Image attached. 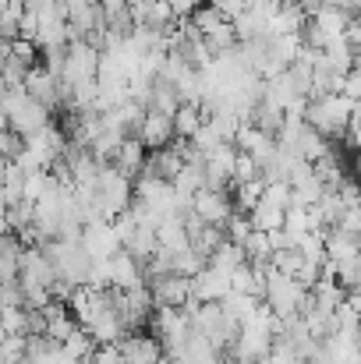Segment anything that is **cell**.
Returning a JSON list of instances; mask_svg holds the SVG:
<instances>
[{
    "label": "cell",
    "mask_w": 361,
    "mask_h": 364,
    "mask_svg": "<svg viewBox=\"0 0 361 364\" xmlns=\"http://www.w3.org/2000/svg\"><path fill=\"white\" fill-rule=\"evenodd\" d=\"M355 114H358V103H351V100H344V96H315V100L305 103L301 121L308 124L312 131H319L326 141H330V138L337 141Z\"/></svg>",
    "instance_id": "1"
},
{
    "label": "cell",
    "mask_w": 361,
    "mask_h": 364,
    "mask_svg": "<svg viewBox=\"0 0 361 364\" xmlns=\"http://www.w3.org/2000/svg\"><path fill=\"white\" fill-rule=\"evenodd\" d=\"M192 213H195V220H202L206 227L224 230V227H227V220L234 216L231 191H209V188H202L199 195H192Z\"/></svg>",
    "instance_id": "2"
},
{
    "label": "cell",
    "mask_w": 361,
    "mask_h": 364,
    "mask_svg": "<svg viewBox=\"0 0 361 364\" xmlns=\"http://www.w3.org/2000/svg\"><path fill=\"white\" fill-rule=\"evenodd\" d=\"M78 244L85 247V255H89L93 262H107V258H114V255L120 251L117 234H114V227H110L107 220L85 223V227H82V237H78Z\"/></svg>",
    "instance_id": "3"
},
{
    "label": "cell",
    "mask_w": 361,
    "mask_h": 364,
    "mask_svg": "<svg viewBox=\"0 0 361 364\" xmlns=\"http://www.w3.org/2000/svg\"><path fill=\"white\" fill-rule=\"evenodd\" d=\"M149 294H152V308H184L192 301V287L184 276H156L145 283Z\"/></svg>",
    "instance_id": "4"
},
{
    "label": "cell",
    "mask_w": 361,
    "mask_h": 364,
    "mask_svg": "<svg viewBox=\"0 0 361 364\" xmlns=\"http://www.w3.org/2000/svg\"><path fill=\"white\" fill-rule=\"evenodd\" d=\"M107 287H110V290H135V287H145L142 262L131 258L127 251H117L114 258H107Z\"/></svg>",
    "instance_id": "5"
},
{
    "label": "cell",
    "mask_w": 361,
    "mask_h": 364,
    "mask_svg": "<svg viewBox=\"0 0 361 364\" xmlns=\"http://www.w3.org/2000/svg\"><path fill=\"white\" fill-rule=\"evenodd\" d=\"M21 89H25V96H28V100H36V103H39V107H46V110H53V107L61 103V82H57L43 64H36L32 71H25Z\"/></svg>",
    "instance_id": "6"
},
{
    "label": "cell",
    "mask_w": 361,
    "mask_h": 364,
    "mask_svg": "<svg viewBox=\"0 0 361 364\" xmlns=\"http://www.w3.org/2000/svg\"><path fill=\"white\" fill-rule=\"evenodd\" d=\"M188 287H192V301L195 304H220L231 294V276H224V272L206 265L199 276L188 279Z\"/></svg>",
    "instance_id": "7"
},
{
    "label": "cell",
    "mask_w": 361,
    "mask_h": 364,
    "mask_svg": "<svg viewBox=\"0 0 361 364\" xmlns=\"http://www.w3.org/2000/svg\"><path fill=\"white\" fill-rule=\"evenodd\" d=\"M120 364H159L163 361V347L149 336V333H127L117 343Z\"/></svg>",
    "instance_id": "8"
},
{
    "label": "cell",
    "mask_w": 361,
    "mask_h": 364,
    "mask_svg": "<svg viewBox=\"0 0 361 364\" xmlns=\"http://www.w3.org/2000/svg\"><path fill=\"white\" fill-rule=\"evenodd\" d=\"M142 149H163V145H170V141H177L174 138V124L170 117H163V114H152V110H145V117H142V127H138V138H135Z\"/></svg>",
    "instance_id": "9"
},
{
    "label": "cell",
    "mask_w": 361,
    "mask_h": 364,
    "mask_svg": "<svg viewBox=\"0 0 361 364\" xmlns=\"http://www.w3.org/2000/svg\"><path fill=\"white\" fill-rule=\"evenodd\" d=\"M258 304H262V301H255V297H248V294H234V290L220 301V308L227 311V318H231L234 326H244V322L255 315V308H258Z\"/></svg>",
    "instance_id": "10"
},
{
    "label": "cell",
    "mask_w": 361,
    "mask_h": 364,
    "mask_svg": "<svg viewBox=\"0 0 361 364\" xmlns=\"http://www.w3.org/2000/svg\"><path fill=\"white\" fill-rule=\"evenodd\" d=\"M170 124H174V138L177 141H188L195 131H199V124H202V110L199 107H177V114L170 117Z\"/></svg>",
    "instance_id": "11"
},
{
    "label": "cell",
    "mask_w": 361,
    "mask_h": 364,
    "mask_svg": "<svg viewBox=\"0 0 361 364\" xmlns=\"http://www.w3.org/2000/svg\"><path fill=\"white\" fill-rule=\"evenodd\" d=\"M85 364H120L117 343H114V347H93V354H89Z\"/></svg>",
    "instance_id": "12"
},
{
    "label": "cell",
    "mask_w": 361,
    "mask_h": 364,
    "mask_svg": "<svg viewBox=\"0 0 361 364\" xmlns=\"http://www.w3.org/2000/svg\"><path fill=\"white\" fill-rule=\"evenodd\" d=\"M7 57H11V43H4V39H0V71H4Z\"/></svg>",
    "instance_id": "13"
}]
</instances>
